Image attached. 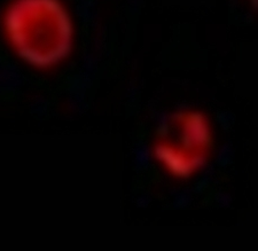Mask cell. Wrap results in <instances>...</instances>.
<instances>
[{"instance_id":"1","label":"cell","mask_w":258,"mask_h":251,"mask_svg":"<svg viewBox=\"0 0 258 251\" xmlns=\"http://www.w3.org/2000/svg\"><path fill=\"white\" fill-rule=\"evenodd\" d=\"M4 29L16 54L36 68L56 66L73 48V22L59 0H15Z\"/></svg>"},{"instance_id":"2","label":"cell","mask_w":258,"mask_h":251,"mask_svg":"<svg viewBox=\"0 0 258 251\" xmlns=\"http://www.w3.org/2000/svg\"><path fill=\"white\" fill-rule=\"evenodd\" d=\"M211 148L207 117L198 110H182L168 117L157 130L153 153L166 172L186 179L202 169Z\"/></svg>"}]
</instances>
